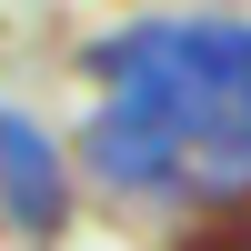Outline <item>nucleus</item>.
<instances>
[{"instance_id":"nucleus-1","label":"nucleus","mask_w":251,"mask_h":251,"mask_svg":"<svg viewBox=\"0 0 251 251\" xmlns=\"http://www.w3.org/2000/svg\"><path fill=\"white\" fill-rule=\"evenodd\" d=\"M80 171H91L100 191H121V201H161V191L191 181V141H181L151 100L111 91V100H100V121L80 131Z\"/></svg>"},{"instance_id":"nucleus-2","label":"nucleus","mask_w":251,"mask_h":251,"mask_svg":"<svg viewBox=\"0 0 251 251\" xmlns=\"http://www.w3.org/2000/svg\"><path fill=\"white\" fill-rule=\"evenodd\" d=\"M0 211H10L20 231H60V221H71V161H60L20 111H0Z\"/></svg>"}]
</instances>
